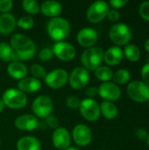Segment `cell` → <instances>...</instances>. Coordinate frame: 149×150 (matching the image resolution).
Wrapping results in <instances>:
<instances>
[{
  "label": "cell",
  "mask_w": 149,
  "mask_h": 150,
  "mask_svg": "<svg viewBox=\"0 0 149 150\" xmlns=\"http://www.w3.org/2000/svg\"><path fill=\"white\" fill-rule=\"evenodd\" d=\"M11 47L14 50L18 61L31 60L36 54V45L27 36L16 33L11 38Z\"/></svg>",
  "instance_id": "1"
},
{
  "label": "cell",
  "mask_w": 149,
  "mask_h": 150,
  "mask_svg": "<svg viewBox=\"0 0 149 150\" xmlns=\"http://www.w3.org/2000/svg\"><path fill=\"white\" fill-rule=\"evenodd\" d=\"M47 30L52 40L57 42L63 41V40H65L70 33V25L66 18L56 17L48 21Z\"/></svg>",
  "instance_id": "2"
},
{
  "label": "cell",
  "mask_w": 149,
  "mask_h": 150,
  "mask_svg": "<svg viewBox=\"0 0 149 150\" xmlns=\"http://www.w3.org/2000/svg\"><path fill=\"white\" fill-rule=\"evenodd\" d=\"M104 50L99 47H92L85 49L81 55V62L87 70H96L104 61Z\"/></svg>",
  "instance_id": "3"
},
{
  "label": "cell",
  "mask_w": 149,
  "mask_h": 150,
  "mask_svg": "<svg viewBox=\"0 0 149 150\" xmlns=\"http://www.w3.org/2000/svg\"><path fill=\"white\" fill-rule=\"evenodd\" d=\"M110 40L117 47L126 46L132 40V31L124 23H118L112 26L109 32Z\"/></svg>",
  "instance_id": "4"
},
{
  "label": "cell",
  "mask_w": 149,
  "mask_h": 150,
  "mask_svg": "<svg viewBox=\"0 0 149 150\" xmlns=\"http://www.w3.org/2000/svg\"><path fill=\"white\" fill-rule=\"evenodd\" d=\"M2 101L11 109H21L27 104V97L18 89L10 88L3 93Z\"/></svg>",
  "instance_id": "5"
},
{
  "label": "cell",
  "mask_w": 149,
  "mask_h": 150,
  "mask_svg": "<svg viewBox=\"0 0 149 150\" xmlns=\"http://www.w3.org/2000/svg\"><path fill=\"white\" fill-rule=\"evenodd\" d=\"M129 98L137 103H145L149 100V86L142 81L135 80L127 85L126 88Z\"/></svg>",
  "instance_id": "6"
},
{
  "label": "cell",
  "mask_w": 149,
  "mask_h": 150,
  "mask_svg": "<svg viewBox=\"0 0 149 150\" xmlns=\"http://www.w3.org/2000/svg\"><path fill=\"white\" fill-rule=\"evenodd\" d=\"M53 109L54 102L48 96L40 95L37 97L32 104V110L34 113V116L40 119H46L50 116Z\"/></svg>",
  "instance_id": "7"
},
{
  "label": "cell",
  "mask_w": 149,
  "mask_h": 150,
  "mask_svg": "<svg viewBox=\"0 0 149 150\" xmlns=\"http://www.w3.org/2000/svg\"><path fill=\"white\" fill-rule=\"evenodd\" d=\"M110 10L109 4L105 1H96L92 3L87 10V19L93 24L104 20Z\"/></svg>",
  "instance_id": "8"
},
{
  "label": "cell",
  "mask_w": 149,
  "mask_h": 150,
  "mask_svg": "<svg viewBox=\"0 0 149 150\" xmlns=\"http://www.w3.org/2000/svg\"><path fill=\"white\" fill-rule=\"evenodd\" d=\"M79 110L83 117L91 122L97 120L101 115L98 103L92 98H85L82 100Z\"/></svg>",
  "instance_id": "9"
},
{
  "label": "cell",
  "mask_w": 149,
  "mask_h": 150,
  "mask_svg": "<svg viewBox=\"0 0 149 150\" xmlns=\"http://www.w3.org/2000/svg\"><path fill=\"white\" fill-rule=\"evenodd\" d=\"M44 80L48 87L60 89L68 82V74L63 69H56L47 73Z\"/></svg>",
  "instance_id": "10"
},
{
  "label": "cell",
  "mask_w": 149,
  "mask_h": 150,
  "mask_svg": "<svg viewBox=\"0 0 149 150\" xmlns=\"http://www.w3.org/2000/svg\"><path fill=\"white\" fill-rule=\"evenodd\" d=\"M90 81V74L83 67L75 68L68 76L69 85L75 90L83 89Z\"/></svg>",
  "instance_id": "11"
},
{
  "label": "cell",
  "mask_w": 149,
  "mask_h": 150,
  "mask_svg": "<svg viewBox=\"0 0 149 150\" xmlns=\"http://www.w3.org/2000/svg\"><path fill=\"white\" fill-rule=\"evenodd\" d=\"M52 50L55 56L64 62H69L73 60L76 54V51L74 46L65 41L56 42L54 45Z\"/></svg>",
  "instance_id": "12"
},
{
  "label": "cell",
  "mask_w": 149,
  "mask_h": 150,
  "mask_svg": "<svg viewBox=\"0 0 149 150\" xmlns=\"http://www.w3.org/2000/svg\"><path fill=\"white\" fill-rule=\"evenodd\" d=\"M72 137L76 144L80 147L89 145L92 141V132L89 127L84 124L76 125L72 132Z\"/></svg>",
  "instance_id": "13"
},
{
  "label": "cell",
  "mask_w": 149,
  "mask_h": 150,
  "mask_svg": "<svg viewBox=\"0 0 149 150\" xmlns=\"http://www.w3.org/2000/svg\"><path fill=\"white\" fill-rule=\"evenodd\" d=\"M97 89L99 96L103 98L105 101H116L119 100L121 97L120 88L113 83H103Z\"/></svg>",
  "instance_id": "14"
},
{
  "label": "cell",
  "mask_w": 149,
  "mask_h": 150,
  "mask_svg": "<svg viewBox=\"0 0 149 150\" xmlns=\"http://www.w3.org/2000/svg\"><path fill=\"white\" fill-rule=\"evenodd\" d=\"M76 40L79 45L83 47L90 48L97 42L98 34L95 29L91 27H84L78 32L76 35Z\"/></svg>",
  "instance_id": "15"
},
{
  "label": "cell",
  "mask_w": 149,
  "mask_h": 150,
  "mask_svg": "<svg viewBox=\"0 0 149 150\" xmlns=\"http://www.w3.org/2000/svg\"><path fill=\"white\" fill-rule=\"evenodd\" d=\"M54 146L58 149H65L70 147L71 136L69 132L64 127H58L54 129L52 136Z\"/></svg>",
  "instance_id": "16"
},
{
  "label": "cell",
  "mask_w": 149,
  "mask_h": 150,
  "mask_svg": "<svg viewBox=\"0 0 149 150\" xmlns=\"http://www.w3.org/2000/svg\"><path fill=\"white\" fill-rule=\"evenodd\" d=\"M40 121L38 118L32 114H24L18 117L15 121V127L22 131H32L38 128Z\"/></svg>",
  "instance_id": "17"
},
{
  "label": "cell",
  "mask_w": 149,
  "mask_h": 150,
  "mask_svg": "<svg viewBox=\"0 0 149 150\" xmlns=\"http://www.w3.org/2000/svg\"><path fill=\"white\" fill-rule=\"evenodd\" d=\"M123 58V49L117 46L109 47L104 54V61L109 66H116L122 62Z\"/></svg>",
  "instance_id": "18"
},
{
  "label": "cell",
  "mask_w": 149,
  "mask_h": 150,
  "mask_svg": "<svg viewBox=\"0 0 149 150\" xmlns=\"http://www.w3.org/2000/svg\"><path fill=\"white\" fill-rule=\"evenodd\" d=\"M18 90L25 93H35L41 88L40 80L34 77H25L19 80L18 83Z\"/></svg>",
  "instance_id": "19"
},
{
  "label": "cell",
  "mask_w": 149,
  "mask_h": 150,
  "mask_svg": "<svg viewBox=\"0 0 149 150\" xmlns=\"http://www.w3.org/2000/svg\"><path fill=\"white\" fill-rule=\"evenodd\" d=\"M40 11L45 16L53 18L58 17L61 13L62 5L57 1L48 0V1L43 2L41 6L40 7Z\"/></svg>",
  "instance_id": "20"
},
{
  "label": "cell",
  "mask_w": 149,
  "mask_h": 150,
  "mask_svg": "<svg viewBox=\"0 0 149 150\" xmlns=\"http://www.w3.org/2000/svg\"><path fill=\"white\" fill-rule=\"evenodd\" d=\"M27 72V67L19 61L11 62L7 67V73L13 79L21 80L26 76Z\"/></svg>",
  "instance_id": "21"
},
{
  "label": "cell",
  "mask_w": 149,
  "mask_h": 150,
  "mask_svg": "<svg viewBox=\"0 0 149 150\" xmlns=\"http://www.w3.org/2000/svg\"><path fill=\"white\" fill-rule=\"evenodd\" d=\"M17 25V19L11 13H3L0 15V34L11 33Z\"/></svg>",
  "instance_id": "22"
},
{
  "label": "cell",
  "mask_w": 149,
  "mask_h": 150,
  "mask_svg": "<svg viewBox=\"0 0 149 150\" xmlns=\"http://www.w3.org/2000/svg\"><path fill=\"white\" fill-rule=\"evenodd\" d=\"M41 144L34 136H24L17 142L18 150H40Z\"/></svg>",
  "instance_id": "23"
},
{
  "label": "cell",
  "mask_w": 149,
  "mask_h": 150,
  "mask_svg": "<svg viewBox=\"0 0 149 150\" xmlns=\"http://www.w3.org/2000/svg\"><path fill=\"white\" fill-rule=\"evenodd\" d=\"M100 112L107 120H113L118 116L119 109L115 104L110 101H103L100 105Z\"/></svg>",
  "instance_id": "24"
},
{
  "label": "cell",
  "mask_w": 149,
  "mask_h": 150,
  "mask_svg": "<svg viewBox=\"0 0 149 150\" xmlns=\"http://www.w3.org/2000/svg\"><path fill=\"white\" fill-rule=\"evenodd\" d=\"M0 59L4 62H11L18 61L12 47L6 42H0Z\"/></svg>",
  "instance_id": "25"
},
{
  "label": "cell",
  "mask_w": 149,
  "mask_h": 150,
  "mask_svg": "<svg viewBox=\"0 0 149 150\" xmlns=\"http://www.w3.org/2000/svg\"><path fill=\"white\" fill-rule=\"evenodd\" d=\"M123 53H124V55L126 56V58L128 61L133 62H138L140 60L141 54L140 48L134 44H127L125 47Z\"/></svg>",
  "instance_id": "26"
},
{
  "label": "cell",
  "mask_w": 149,
  "mask_h": 150,
  "mask_svg": "<svg viewBox=\"0 0 149 150\" xmlns=\"http://www.w3.org/2000/svg\"><path fill=\"white\" fill-rule=\"evenodd\" d=\"M130 78H131V74L126 69H120L117 70L116 72L113 73L112 76L113 83L117 84L118 86L127 83L130 81Z\"/></svg>",
  "instance_id": "27"
},
{
  "label": "cell",
  "mask_w": 149,
  "mask_h": 150,
  "mask_svg": "<svg viewBox=\"0 0 149 150\" xmlns=\"http://www.w3.org/2000/svg\"><path fill=\"white\" fill-rule=\"evenodd\" d=\"M95 76L98 80L104 83H107L112 79L113 71L107 66H100L95 70Z\"/></svg>",
  "instance_id": "28"
},
{
  "label": "cell",
  "mask_w": 149,
  "mask_h": 150,
  "mask_svg": "<svg viewBox=\"0 0 149 150\" xmlns=\"http://www.w3.org/2000/svg\"><path fill=\"white\" fill-rule=\"evenodd\" d=\"M22 6L29 14H38L40 11V5L35 0H24L22 2Z\"/></svg>",
  "instance_id": "29"
},
{
  "label": "cell",
  "mask_w": 149,
  "mask_h": 150,
  "mask_svg": "<svg viewBox=\"0 0 149 150\" xmlns=\"http://www.w3.org/2000/svg\"><path fill=\"white\" fill-rule=\"evenodd\" d=\"M17 25L24 30H30L34 26V20L30 16H23L17 20Z\"/></svg>",
  "instance_id": "30"
},
{
  "label": "cell",
  "mask_w": 149,
  "mask_h": 150,
  "mask_svg": "<svg viewBox=\"0 0 149 150\" xmlns=\"http://www.w3.org/2000/svg\"><path fill=\"white\" fill-rule=\"evenodd\" d=\"M30 71L32 75L33 76V77L39 80L41 78H45L47 74L45 68L40 64H32L30 68Z\"/></svg>",
  "instance_id": "31"
},
{
  "label": "cell",
  "mask_w": 149,
  "mask_h": 150,
  "mask_svg": "<svg viewBox=\"0 0 149 150\" xmlns=\"http://www.w3.org/2000/svg\"><path fill=\"white\" fill-rule=\"evenodd\" d=\"M139 13L144 20L149 22V1H145L141 4L139 7Z\"/></svg>",
  "instance_id": "32"
},
{
  "label": "cell",
  "mask_w": 149,
  "mask_h": 150,
  "mask_svg": "<svg viewBox=\"0 0 149 150\" xmlns=\"http://www.w3.org/2000/svg\"><path fill=\"white\" fill-rule=\"evenodd\" d=\"M54 52L52 50V48L49 47H45L43 49H41V51L39 54V57L41 61L43 62H47L49 60H51L54 57Z\"/></svg>",
  "instance_id": "33"
},
{
  "label": "cell",
  "mask_w": 149,
  "mask_h": 150,
  "mask_svg": "<svg viewBox=\"0 0 149 150\" xmlns=\"http://www.w3.org/2000/svg\"><path fill=\"white\" fill-rule=\"evenodd\" d=\"M66 105L70 109H77L80 107L81 100L76 96H70L66 100Z\"/></svg>",
  "instance_id": "34"
},
{
  "label": "cell",
  "mask_w": 149,
  "mask_h": 150,
  "mask_svg": "<svg viewBox=\"0 0 149 150\" xmlns=\"http://www.w3.org/2000/svg\"><path fill=\"white\" fill-rule=\"evenodd\" d=\"M45 122H46V125L49 127L50 128L56 129L59 127V120L55 116H52V115L48 116L47 118L45 119Z\"/></svg>",
  "instance_id": "35"
},
{
  "label": "cell",
  "mask_w": 149,
  "mask_h": 150,
  "mask_svg": "<svg viewBox=\"0 0 149 150\" xmlns=\"http://www.w3.org/2000/svg\"><path fill=\"white\" fill-rule=\"evenodd\" d=\"M13 5V2L11 0H0V11L3 13L9 12Z\"/></svg>",
  "instance_id": "36"
},
{
  "label": "cell",
  "mask_w": 149,
  "mask_h": 150,
  "mask_svg": "<svg viewBox=\"0 0 149 150\" xmlns=\"http://www.w3.org/2000/svg\"><path fill=\"white\" fill-rule=\"evenodd\" d=\"M141 78L142 82L149 86V62L145 64L141 69Z\"/></svg>",
  "instance_id": "37"
},
{
  "label": "cell",
  "mask_w": 149,
  "mask_h": 150,
  "mask_svg": "<svg viewBox=\"0 0 149 150\" xmlns=\"http://www.w3.org/2000/svg\"><path fill=\"white\" fill-rule=\"evenodd\" d=\"M106 18H107L110 21H112V22H117V21H119V18H120V14H119V12L118 11L112 9V10H109Z\"/></svg>",
  "instance_id": "38"
},
{
  "label": "cell",
  "mask_w": 149,
  "mask_h": 150,
  "mask_svg": "<svg viewBox=\"0 0 149 150\" xmlns=\"http://www.w3.org/2000/svg\"><path fill=\"white\" fill-rule=\"evenodd\" d=\"M127 3V0H112L110 1V5L113 8V10L117 11L118 9H121L122 7H124Z\"/></svg>",
  "instance_id": "39"
},
{
  "label": "cell",
  "mask_w": 149,
  "mask_h": 150,
  "mask_svg": "<svg viewBox=\"0 0 149 150\" xmlns=\"http://www.w3.org/2000/svg\"><path fill=\"white\" fill-rule=\"evenodd\" d=\"M135 136L141 141H147L148 133L144 128H138L135 130Z\"/></svg>",
  "instance_id": "40"
},
{
  "label": "cell",
  "mask_w": 149,
  "mask_h": 150,
  "mask_svg": "<svg viewBox=\"0 0 149 150\" xmlns=\"http://www.w3.org/2000/svg\"><path fill=\"white\" fill-rule=\"evenodd\" d=\"M84 94L88 97V98H93L95 96H97L98 94V89L96 88V87H88L85 91H84Z\"/></svg>",
  "instance_id": "41"
},
{
  "label": "cell",
  "mask_w": 149,
  "mask_h": 150,
  "mask_svg": "<svg viewBox=\"0 0 149 150\" xmlns=\"http://www.w3.org/2000/svg\"><path fill=\"white\" fill-rule=\"evenodd\" d=\"M144 47H145V49H146V51L147 52H148L149 53V39H148L146 41H145V44H144Z\"/></svg>",
  "instance_id": "42"
},
{
  "label": "cell",
  "mask_w": 149,
  "mask_h": 150,
  "mask_svg": "<svg viewBox=\"0 0 149 150\" xmlns=\"http://www.w3.org/2000/svg\"><path fill=\"white\" fill-rule=\"evenodd\" d=\"M4 102L2 101V99H0V113L4 111Z\"/></svg>",
  "instance_id": "43"
},
{
  "label": "cell",
  "mask_w": 149,
  "mask_h": 150,
  "mask_svg": "<svg viewBox=\"0 0 149 150\" xmlns=\"http://www.w3.org/2000/svg\"><path fill=\"white\" fill-rule=\"evenodd\" d=\"M62 150H80L78 148H76V147H68V148H67V149H62Z\"/></svg>",
  "instance_id": "44"
},
{
  "label": "cell",
  "mask_w": 149,
  "mask_h": 150,
  "mask_svg": "<svg viewBox=\"0 0 149 150\" xmlns=\"http://www.w3.org/2000/svg\"><path fill=\"white\" fill-rule=\"evenodd\" d=\"M146 142H147V144H148V146L149 147V134H148V139H147V141H146Z\"/></svg>",
  "instance_id": "45"
},
{
  "label": "cell",
  "mask_w": 149,
  "mask_h": 150,
  "mask_svg": "<svg viewBox=\"0 0 149 150\" xmlns=\"http://www.w3.org/2000/svg\"><path fill=\"white\" fill-rule=\"evenodd\" d=\"M148 108H149V100H148Z\"/></svg>",
  "instance_id": "46"
},
{
  "label": "cell",
  "mask_w": 149,
  "mask_h": 150,
  "mask_svg": "<svg viewBox=\"0 0 149 150\" xmlns=\"http://www.w3.org/2000/svg\"><path fill=\"white\" fill-rule=\"evenodd\" d=\"M0 146H1V142H0Z\"/></svg>",
  "instance_id": "47"
}]
</instances>
